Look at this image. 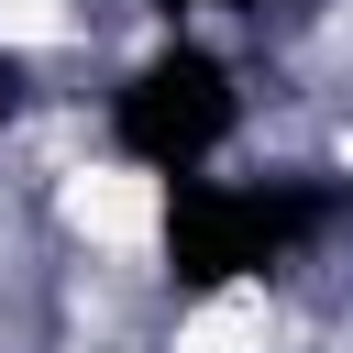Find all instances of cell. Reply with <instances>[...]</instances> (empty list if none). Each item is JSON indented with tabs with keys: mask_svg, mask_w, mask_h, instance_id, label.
<instances>
[{
	"mask_svg": "<svg viewBox=\"0 0 353 353\" xmlns=\"http://www.w3.org/2000/svg\"><path fill=\"white\" fill-rule=\"evenodd\" d=\"M331 210L342 199L298 165H210V176L154 188V265L176 298H243V287H276L287 265H309Z\"/></svg>",
	"mask_w": 353,
	"mask_h": 353,
	"instance_id": "6da1fadb",
	"label": "cell"
},
{
	"mask_svg": "<svg viewBox=\"0 0 353 353\" xmlns=\"http://www.w3.org/2000/svg\"><path fill=\"white\" fill-rule=\"evenodd\" d=\"M99 143H110L132 176H154V188L210 176V165L243 143V77H232V55H221L210 33H154V44L110 77V99H99Z\"/></svg>",
	"mask_w": 353,
	"mask_h": 353,
	"instance_id": "7a4b0ae2",
	"label": "cell"
},
{
	"mask_svg": "<svg viewBox=\"0 0 353 353\" xmlns=\"http://www.w3.org/2000/svg\"><path fill=\"white\" fill-rule=\"evenodd\" d=\"M154 11H165V33H188L199 11H265V0H154Z\"/></svg>",
	"mask_w": 353,
	"mask_h": 353,
	"instance_id": "3957f363",
	"label": "cell"
}]
</instances>
